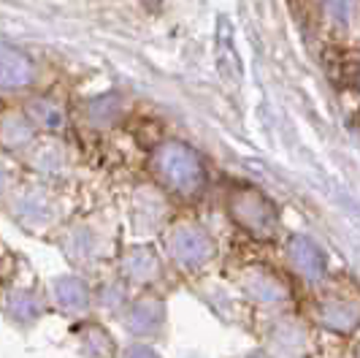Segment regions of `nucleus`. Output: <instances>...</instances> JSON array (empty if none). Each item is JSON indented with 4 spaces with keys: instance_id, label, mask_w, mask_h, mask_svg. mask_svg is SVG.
<instances>
[{
    "instance_id": "2",
    "label": "nucleus",
    "mask_w": 360,
    "mask_h": 358,
    "mask_svg": "<svg viewBox=\"0 0 360 358\" xmlns=\"http://www.w3.org/2000/svg\"><path fill=\"white\" fill-rule=\"evenodd\" d=\"M233 217H238L247 228L260 231V233L271 231L274 223H276L274 209H271L269 204L257 196V193H244V196L238 198V201L233 204Z\"/></svg>"
},
{
    "instance_id": "5",
    "label": "nucleus",
    "mask_w": 360,
    "mask_h": 358,
    "mask_svg": "<svg viewBox=\"0 0 360 358\" xmlns=\"http://www.w3.org/2000/svg\"><path fill=\"white\" fill-rule=\"evenodd\" d=\"M292 261H295V266L301 268V271H309V274H317L323 268V255L307 239H298L292 245Z\"/></svg>"
},
{
    "instance_id": "3",
    "label": "nucleus",
    "mask_w": 360,
    "mask_h": 358,
    "mask_svg": "<svg viewBox=\"0 0 360 358\" xmlns=\"http://www.w3.org/2000/svg\"><path fill=\"white\" fill-rule=\"evenodd\" d=\"M171 247H174L176 261L187 264V266H198V264H203L212 255V242L206 239V233L195 231V228H181V231H176Z\"/></svg>"
},
{
    "instance_id": "1",
    "label": "nucleus",
    "mask_w": 360,
    "mask_h": 358,
    "mask_svg": "<svg viewBox=\"0 0 360 358\" xmlns=\"http://www.w3.org/2000/svg\"><path fill=\"white\" fill-rule=\"evenodd\" d=\"M152 166H155V174L165 182V187H171L174 193H181V196L195 193L203 182V171H200L195 152L179 142L162 144L152 158Z\"/></svg>"
},
{
    "instance_id": "4",
    "label": "nucleus",
    "mask_w": 360,
    "mask_h": 358,
    "mask_svg": "<svg viewBox=\"0 0 360 358\" xmlns=\"http://www.w3.org/2000/svg\"><path fill=\"white\" fill-rule=\"evenodd\" d=\"M30 60L25 57V54L14 52V49H3V87L11 90V87H22V85H27V79H30Z\"/></svg>"
},
{
    "instance_id": "6",
    "label": "nucleus",
    "mask_w": 360,
    "mask_h": 358,
    "mask_svg": "<svg viewBox=\"0 0 360 358\" xmlns=\"http://www.w3.org/2000/svg\"><path fill=\"white\" fill-rule=\"evenodd\" d=\"M328 14L336 22H347L352 14V0H328Z\"/></svg>"
},
{
    "instance_id": "7",
    "label": "nucleus",
    "mask_w": 360,
    "mask_h": 358,
    "mask_svg": "<svg viewBox=\"0 0 360 358\" xmlns=\"http://www.w3.org/2000/svg\"><path fill=\"white\" fill-rule=\"evenodd\" d=\"M36 114L41 123H46V125H60L63 123V114H60V109H52L49 104H36Z\"/></svg>"
}]
</instances>
